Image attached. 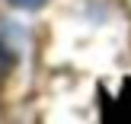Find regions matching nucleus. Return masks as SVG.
<instances>
[{
  "label": "nucleus",
  "mask_w": 131,
  "mask_h": 124,
  "mask_svg": "<svg viewBox=\"0 0 131 124\" xmlns=\"http://www.w3.org/2000/svg\"><path fill=\"white\" fill-rule=\"evenodd\" d=\"M99 112H102V124H131V80L122 83L115 95L99 89Z\"/></svg>",
  "instance_id": "obj_1"
},
{
  "label": "nucleus",
  "mask_w": 131,
  "mask_h": 124,
  "mask_svg": "<svg viewBox=\"0 0 131 124\" xmlns=\"http://www.w3.org/2000/svg\"><path fill=\"white\" fill-rule=\"evenodd\" d=\"M10 70H13V54L0 45V89H3V83H6V76H10Z\"/></svg>",
  "instance_id": "obj_2"
},
{
  "label": "nucleus",
  "mask_w": 131,
  "mask_h": 124,
  "mask_svg": "<svg viewBox=\"0 0 131 124\" xmlns=\"http://www.w3.org/2000/svg\"><path fill=\"white\" fill-rule=\"evenodd\" d=\"M13 6H23V10H35V6H42L45 0H10Z\"/></svg>",
  "instance_id": "obj_3"
}]
</instances>
